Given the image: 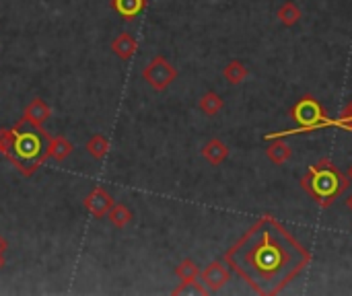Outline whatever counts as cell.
I'll return each mask as SVG.
<instances>
[{
	"mask_svg": "<svg viewBox=\"0 0 352 296\" xmlns=\"http://www.w3.org/2000/svg\"><path fill=\"white\" fill-rule=\"evenodd\" d=\"M225 264L262 296L280 295L311 264V251L272 216L256 220L225 253Z\"/></svg>",
	"mask_w": 352,
	"mask_h": 296,
	"instance_id": "6da1fadb",
	"label": "cell"
},
{
	"mask_svg": "<svg viewBox=\"0 0 352 296\" xmlns=\"http://www.w3.org/2000/svg\"><path fill=\"white\" fill-rule=\"evenodd\" d=\"M301 187L320 208H330L349 192L351 179L330 159H322L314 163L301 177Z\"/></svg>",
	"mask_w": 352,
	"mask_h": 296,
	"instance_id": "7a4b0ae2",
	"label": "cell"
},
{
	"mask_svg": "<svg viewBox=\"0 0 352 296\" xmlns=\"http://www.w3.org/2000/svg\"><path fill=\"white\" fill-rule=\"evenodd\" d=\"M289 115L297 122V128H295V130H283V132L266 134V140H272V138H287V136H295V134H311V132H318V130L336 128V119L328 117L324 105H322L314 95L301 97V99L289 109Z\"/></svg>",
	"mask_w": 352,
	"mask_h": 296,
	"instance_id": "3957f363",
	"label": "cell"
},
{
	"mask_svg": "<svg viewBox=\"0 0 352 296\" xmlns=\"http://www.w3.org/2000/svg\"><path fill=\"white\" fill-rule=\"evenodd\" d=\"M177 74V68L163 56H155L142 70V78L153 91H165L169 84H173Z\"/></svg>",
	"mask_w": 352,
	"mask_h": 296,
	"instance_id": "277c9868",
	"label": "cell"
},
{
	"mask_svg": "<svg viewBox=\"0 0 352 296\" xmlns=\"http://www.w3.org/2000/svg\"><path fill=\"white\" fill-rule=\"evenodd\" d=\"M50 117H52V109H50V105H47L41 97H35V99H31V101L25 105L23 115H21V122H19L16 126L29 124L33 130H37V134L47 136V134H45V130H43V124H45ZM47 138H50V136H47Z\"/></svg>",
	"mask_w": 352,
	"mask_h": 296,
	"instance_id": "5b68a950",
	"label": "cell"
},
{
	"mask_svg": "<svg viewBox=\"0 0 352 296\" xmlns=\"http://www.w3.org/2000/svg\"><path fill=\"white\" fill-rule=\"evenodd\" d=\"M200 280L208 293H219L231 282V270L223 262H212L200 272Z\"/></svg>",
	"mask_w": 352,
	"mask_h": 296,
	"instance_id": "8992f818",
	"label": "cell"
},
{
	"mask_svg": "<svg viewBox=\"0 0 352 296\" xmlns=\"http://www.w3.org/2000/svg\"><path fill=\"white\" fill-rule=\"evenodd\" d=\"M111 206H113V198H111V194H109L105 187H101V185H95V187L91 190V194L85 198V208H87L95 218H105Z\"/></svg>",
	"mask_w": 352,
	"mask_h": 296,
	"instance_id": "52a82bcc",
	"label": "cell"
},
{
	"mask_svg": "<svg viewBox=\"0 0 352 296\" xmlns=\"http://www.w3.org/2000/svg\"><path fill=\"white\" fill-rule=\"evenodd\" d=\"M74 152V144L66 138V136H52L47 138V146H45V159H54L58 163L66 161L70 155Z\"/></svg>",
	"mask_w": 352,
	"mask_h": 296,
	"instance_id": "ba28073f",
	"label": "cell"
},
{
	"mask_svg": "<svg viewBox=\"0 0 352 296\" xmlns=\"http://www.w3.org/2000/svg\"><path fill=\"white\" fill-rule=\"evenodd\" d=\"M202 157L208 165L219 167L229 159V146L221 140V138H210L204 146H202Z\"/></svg>",
	"mask_w": 352,
	"mask_h": 296,
	"instance_id": "9c48e42d",
	"label": "cell"
},
{
	"mask_svg": "<svg viewBox=\"0 0 352 296\" xmlns=\"http://www.w3.org/2000/svg\"><path fill=\"white\" fill-rule=\"evenodd\" d=\"M175 276L179 278V286L173 291V295H179V291L192 286L198 282V276H200V268L194 260H182L175 268Z\"/></svg>",
	"mask_w": 352,
	"mask_h": 296,
	"instance_id": "30bf717a",
	"label": "cell"
},
{
	"mask_svg": "<svg viewBox=\"0 0 352 296\" xmlns=\"http://www.w3.org/2000/svg\"><path fill=\"white\" fill-rule=\"evenodd\" d=\"M136 49H138V41H136V37H134L132 33H128V31L120 33V35L111 41V52H113L120 60H124V62L132 60L134 54H136Z\"/></svg>",
	"mask_w": 352,
	"mask_h": 296,
	"instance_id": "8fae6325",
	"label": "cell"
},
{
	"mask_svg": "<svg viewBox=\"0 0 352 296\" xmlns=\"http://www.w3.org/2000/svg\"><path fill=\"white\" fill-rule=\"evenodd\" d=\"M272 144L266 148V157H268V161L270 163H274V165H285L291 157H293V150H291V146L285 142V138H272L270 140Z\"/></svg>",
	"mask_w": 352,
	"mask_h": 296,
	"instance_id": "7c38bea8",
	"label": "cell"
},
{
	"mask_svg": "<svg viewBox=\"0 0 352 296\" xmlns=\"http://www.w3.org/2000/svg\"><path fill=\"white\" fill-rule=\"evenodd\" d=\"M303 12H301V6L295 2V0H285L280 4V8L276 10V19L285 25V27H295L299 21H301Z\"/></svg>",
	"mask_w": 352,
	"mask_h": 296,
	"instance_id": "4fadbf2b",
	"label": "cell"
},
{
	"mask_svg": "<svg viewBox=\"0 0 352 296\" xmlns=\"http://www.w3.org/2000/svg\"><path fill=\"white\" fill-rule=\"evenodd\" d=\"M250 76V68L241 62V60H231L225 68H223V78L229 84H241L245 82Z\"/></svg>",
	"mask_w": 352,
	"mask_h": 296,
	"instance_id": "5bb4252c",
	"label": "cell"
},
{
	"mask_svg": "<svg viewBox=\"0 0 352 296\" xmlns=\"http://www.w3.org/2000/svg\"><path fill=\"white\" fill-rule=\"evenodd\" d=\"M198 107H200V111H202L204 115H208V117H214V115H219V113L223 111V107H225V101H223V97H221L219 93H214V91H208V93H204V95L200 97V101H198Z\"/></svg>",
	"mask_w": 352,
	"mask_h": 296,
	"instance_id": "9a60e30c",
	"label": "cell"
},
{
	"mask_svg": "<svg viewBox=\"0 0 352 296\" xmlns=\"http://www.w3.org/2000/svg\"><path fill=\"white\" fill-rule=\"evenodd\" d=\"M111 6L124 19H134V16H138L144 10L146 0H111Z\"/></svg>",
	"mask_w": 352,
	"mask_h": 296,
	"instance_id": "2e32d148",
	"label": "cell"
},
{
	"mask_svg": "<svg viewBox=\"0 0 352 296\" xmlns=\"http://www.w3.org/2000/svg\"><path fill=\"white\" fill-rule=\"evenodd\" d=\"M132 210L126 206V204H116L113 202V206L109 208V212H107V218H109V223L116 227V229H124V227H128L130 223H132Z\"/></svg>",
	"mask_w": 352,
	"mask_h": 296,
	"instance_id": "e0dca14e",
	"label": "cell"
},
{
	"mask_svg": "<svg viewBox=\"0 0 352 296\" xmlns=\"http://www.w3.org/2000/svg\"><path fill=\"white\" fill-rule=\"evenodd\" d=\"M85 148H87V152H89L95 161H101V159H105V155H107V150H109V140H107L103 134H93V136L87 140Z\"/></svg>",
	"mask_w": 352,
	"mask_h": 296,
	"instance_id": "ac0fdd59",
	"label": "cell"
},
{
	"mask_svg": "<svg viewBox=\"0 0 352 296\" xmlns=\"http://www.w3.org/2000/svg\"><path fill=\"white\" fill-rule=\"evenodd\" d=\"M16 138V126L14 128H0V155L12 161V148Z\"/></svg>",
	"mask_w": 352,
	"mask_h": 296,
	"instance_id": "d6986e66",
	"label": "cell"
},
{
	"mask_svg": "<svg viewBox=\"0 0 352 296\" xmlns=\"http://www.w3.org/2000/svg\"><path fill=\"white\" fill-rule=\"evenodd\" d=\"M336 128H342V130H346V132L352 134V99L346 103V107L342 111V117L336 119Z\"/></svg>",
	"mask_w": 352,
	"mask_h": 296,
	"instance_id": "ffe728a7",
	"label": "cell"
},
{
	"mask_svg": "<svg viewBox=\"0 0 352 296\" xmlns=\"http://www.w3.org/2000/svg\"><path fill=\"white\" fill-rule=\"evenodd\" d=\"M2 251H4V241L0 239V270H2V266H4V258H2Z\"/></svg>",
	"mask_w": 352,
	"mask_h": 296,
	"instance_id": "44dd1931",
	"label": "cell"
},
{
	"mask_svg": "<svg viewBox=\"0 0 352 296\" xmlns=\"http://www.w3.org/2000/svg\"><path fill=\"white\" fill-rule=\"evenodd\" d=\"M346 175H349V179H351V183H352V163H351V167H349V171H346Z\"/></svg>",
	"mask_w": 352,
	"mask_h": 296,
	"instance_id": "7402d4cb",
	"label": "cell"
},
{
	"mask_svg": "<svg viewBox=\"0 0 352 296\" xmlns=\"http://www.w3.org/2000/svg\"><path fill=\"white\" fill-rule=\"evenodd\" d=\"M346 206H349V208H351V210H352V194H351V196H349V200H346Z\"/></svg>",
	"mask_w": 352,
	"mask_h": 296,
	"instance_id": "603a6c76",
	"label": "cell"
}]
</instances>
